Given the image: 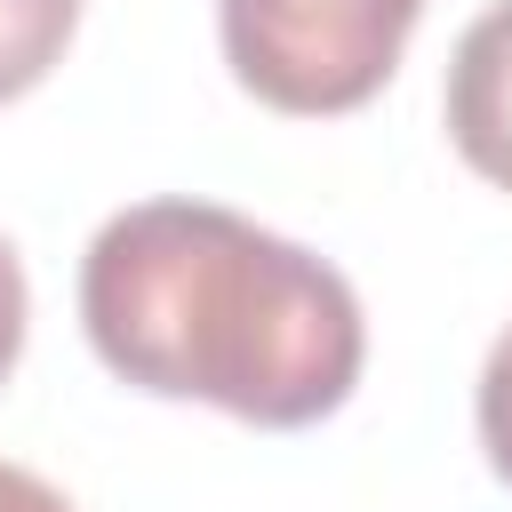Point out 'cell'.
<instances>
[{
    "label": "cell",
    "instance_id": "cell-1",
    "mask_svg": "<svg viewBox=\"0 0 512 512\" xmlns=\"http://www.w3.org/2000/svg\"><path fill=\"white\" fill-rule=\"evenodd\" d=\"M80 328L120 384L224 408L256 432L336 416L368 368L352 280L216 200L104 216L80 256Z\"/></svg>",
    "mask_w": 512,
    "mask_h": 512
},
{
    "label": "cell",
    "instance_id": "cell-2",
    "mask_svg": "<svg viewBox=\"0 0 512 512\" xmlns=\"http://www.w3.org/2000/svg\"><path fill=\"white\" fill-rule=\"evenodd\" d=\"M416 16L424 0H216V40L256 104L336 120L400 72Z\"/></svg>",
    "mask_w": 512,
    "mask_h": 512
},
{
    "label": "cell",
    "instance_id": "cell-3",
    "mask_svg": "<svg viewBox=\"0 0 512 512\" xmlns=\"http://www.w3.org/2000/svg\"><path fill=\"white\" fill-rule=\"evenodd\" d=\"M440 120H448V144L456 160L512 192V0L480 8L464 24V40L448 48V88H440Z\"/></svg>",
    "mask_w": 512,
    "mask_h": 512
},
{
    "label": "cell",
    "instance_id": "cell-4",
    "mask_svg": "<svg viewBox=\"0 0 512 512\" xmlns=\"http://www.w3.org/2000/svg\"><path fill=\"white\" fill-rule=\"evenodd\" d=\"M80 8L88 0H0V104L32 96L64 64V48L80 32Z\"/></svg>",
    "mask_w": 512,
    "mask_h": 512
},
{
    "label": "cell",
    "instance_id": "cell-5",
    "mask_svg": "<svg viewBox=\"0 0 512 512\" xmlns=\"http://www.w3.org/2000/svg\"><path fill=\"white\" fill-rule=\"evenodd\" d=\"M472 424H480V448H488V472L512 488V328L488 344L480 360V392H472Z\"/></svg>",
    "mask_w": 512,
    "mask_h": 512
},
{
    "label": "cell",
    "instance_id": "cell-6",
    "mask_svg": "<svg viewBox=\"0 0 512 512\" xmlns=\"http://www.w3.org/2000/svg\"><path fill=\"white\" fill-rule=\"evenodd\" d=\"M24 328H32V288H24V256H16V240L0 232V384H8L16 360H24Z\"/></svg>",
    "mask_w": 512,
    "mask_h": 512
},
{
    "label": "cell",
    "instance_id": "cell-7",
    "mask_svg": "<svg viewBox=\"0 0 512 512\" xmlns=\"http://www.w3.org/2000/svg\"><path fill=\"white\" fill-rule=\"evenodd\" d=\"M0 512H72V496L48 488V480L24 472V464H0Z\"/></svg>",
    "mask_w": 512,
    "mask_h": 512
}]
</instances>
